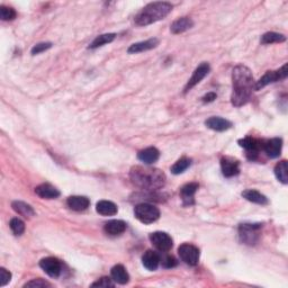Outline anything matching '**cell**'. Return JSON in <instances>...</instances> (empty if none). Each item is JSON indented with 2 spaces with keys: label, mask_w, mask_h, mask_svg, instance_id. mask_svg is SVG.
Returning <instances> with one entry per match:
<instances>
[{
  "label": "cell",
  "mask_w": 288,
  "mask_h": 288,
  "mask_svg": "<svg viewBox=\"0 0 288 288\" xmlns=\"http://www.w3.org/2000/svg\"><path fill=\"white\" fill-rule=\"evenodd\" d=\"M205 125L208 128H210V130L216 131V132H224L232 127V123L230 121L225 120V118H222V117H216V116L209 117L208 120L205 122Z\"/></svg>",
  "instance_id": "obj_15"
},
{
  "label": "cell",
  "mask_w": 288,
  "mask_h": 288,
  "mask_svg": "<svg viewBox=\"0 0 288 288\" xmlns=\"http://www.w3.org/2000/svg\"><path fill=\"white\" fill-rule=\"evenodd\" d=\"M262 227V224L257 223H245L239 226L240 240L248 246H254L259 240V233Z\"/></svg>",
  "instance_id": "obj_5"
},
{
  "label": "cell",
  "mask_w": 288,
  "mask_h": 288,
  "mask_svg": "<svg viewBox=\"0 0 288 288\" xmlns=\"http://www.w3.org/2000/svg\"><path fill=\"white\" fill-rule=\"evenodd\" d=\"M190 165H191V159L183 157L182 159H179V160L172 165L171 172L173 173V175H180V173L186 171L187 169L190 167Z\"/></svg>",
  "instance_id": "obj_29"
},
{
  "label": "cell",
  "mask_w": 288,
  "mask_h": 288,
  "mask_svg": "<svg viewBox=\"0 0 288 288\" xmlns=\"http://www.w3.org/2000/svg\"><path fill=\"white\" fill-rule=\"evenodd\" d=\"M104 230L107 234L116 236L124 233L126 230V223L121 220H112L107 222L104 226Z\"/></svg>",
  "instance_id": "obj_22"
},
{
  "label": "cell",
  "mask_w": 288,
  "mask_h": 288,
  "mask_svg": "<svg viewBox=\"0 0 288 288\" xmlns=\"http://www.w3.org/2000/svg\"><path fill=\"white\" fill-rule=\"evenodd\" d=\"M9 226L12 228L13 233L17 236L21 235L25 232V223L21 219H18V217H14V219H12L9 223Z\"/></svg>",
  "instance_id": "obj_31"
},
{
  "label": "cell",
  "mask_w": 288,
  "mask_h": 288,
  "mask_svg": "<svg viewBox=\"0 0 288 288\" xmlns=\"http://www.w3.org/2000/svg\"><path fill=\"white\" fill-rule=\"evenodd\" d=\"M115 38H116V34H114V33H108V34L99 35L94 41H92L91 44L89 45V49H97V47H101L103 45H105V44L113 42V41L115 40Z\"/></svg>",
  "instance_id": "obj_28"
},
{
  "label": "cell",
  "mask_w": 288,
  "mask_h": 288,
  "mask_svg": "<svg viewBox=\"0 0 288 288\" xmlns=\"http://www.w3.org/2000/svg\"><path fill=\"white\" fill-rule=\"evenodd\" d=\"M178 254L185 264L188 266H196L199 261V249L190 243H184L178 248Z\"/></svg>",
  "instance_id": "obj_7"
},
{
  "label": "cell",
  "mask_w": 288,
  "mask_h": 288,
  "mask_svg": "<svg viewBox=\"0 0 288 288\" xmlns=\"http://www.w3.org/2000/svg\"><path fill=\"white\" fill-rule=\"evenodd\" d=\"M110 275H112V279L114 282L120 284V285H125L130 282V275L127 274L126 269L123 265H116L114 266L110 270Z\"/></svg>",
  "instance_id": "obj_21"
},
{
  "label": "cell",
  "mask_w": 288,
  "mask_h": 288,
  "mask_svg": "<svg viewBox=\"0 0 288 288\" xmlns=\"http://www.w3.org/2000/svg\"><path fill=\"white\" fill-rule=\"evenodd\" d=\"M198 184L197 183H189L186 184L185 186L180 189V197L185 206H191L195 204L194 196L196 194L198 189Z\"/></svg>",
  "instance_id": "obj_13"
},
{
  "label": "cell",
  "mask_w": 288,
  "mask_h": 288,
  "mask_svg": "<svg viewBox=\"0 0 288 288\" xmlns=\"http://www.w3.org/2000/svg\"><path fill=\"white\" fill-rule=\"evenodd\" d=\"M240 146L243 147L247 152V158L249 160H256L259 156V152L261 149H264V144L260 141V140H257L254 138H250V136H247L245 139L239 140Z\"/></svg>",
  "instance_id": "obj_8"
},
{
  "label": "cell",
  "mask_w": 288,
  "mask_h": 288,
  "mask_svg": "<svg viewBox=\"0 0 288 288\" xmlns=\"http://www.w3.org/2000/svg\"><path fill=\"white\" fill-rule=\"evenodd\" d=\"M160 256L153 250H147L146 252H144L142 257L143 266L150 271L157 270L159 265H160Z\"/></svg>",
  "instance_id": "obj_16"
},
{
  "label": "cell",
  "mask_w": 288,
  "mask_h": 288,
  "mask_svg": "<svg viewBox=\"0 0 288 288\" xmlns=\"http://www.w3.org/2000/svg\"><path fill=\"white\" fill-rule=\"evenodd\" d=\"M287 77V63L284 64L282 68L277 71H267L261 78L256 81L254 83V90H260L262 88H265L268 84L272 82H277V81L286 79Z\"/></svg>",
  "instance_id": "obj_6"
},
{
  "label": "cell",
  "mask_w": 288,
  "mask_h": 288,
  "mask_svg": "<svg viewBox=\"0 0 288 288\" xmlns=\"http://www.w3.org/2000/svg\"><path fill=\"white\" fill-rule=\"evenodd\" d=\"M216 97H217V95L215 94V92H208V94L205 95L202 99L204 103H212V102L215 101Z\"/></svg>",
  "instance_id": "obj_38"
},
{
  "label": "cell",
  "mask_w": 288,
  "mask_h": 288,
  "mask_svg": "<svg viewBox=\"0 0 288 288\" xmlns=\"http://www.w3.org/2000/svg\"><path fill=\"white\" fill-rule=\"evenodd\" d=\"M159 157H160V152L157 147L150 146L146 147L142 151H140L138 153V159L140 161H142L143 164L145 165H152L154 162L159 160Z\"/></svg>",
  "instance_id": "obj_19"
},
{
  "label": "cell",
  "mask_w": 288,
  "mask_h": 288,
  "mask_svg": "<svg viewBox=\"0 0 288 288\" xmlns=\"http://www.w3.org/2000/svg\"><path fill=\"white\" fill-rule=\"evenodd\" d=\"M51 47H52V43H50V42H46V43H39V44H36V45L32 49V54H33V55L40 54V53L44 52V51H46V50L51 49Z\"/></svg>",
  "instance_id": "obj_35"
},
{
  "label": "cell",
  "mask_w": 288,
  "mask_h": 288,
  "mask_svg": "<svg viewBox=\"0 0 288 288\" xmlns=\"http://www.w3.org/2000/svg\"><path fill=\"white\" fill-rule=\"evenodd\" d=\"M130 178L132 183L143 190H158L165 185V172L157 168L142 167L135 165L130 171Z\"/></svg>",
  "instance_id": "obj_2"
},
{
  "label": "cell",
  "mask_w": 288,
  "mask_h": 288,
  "mask_svg": "<svg viewBox=\"0 0 288 288\" xmlns=\"http://www.w3.org/2000/svg\"><path fill=\"white\" fill-rule=\"evenodd\" d=\"M254 80L251 70L248 66L239 64L236 65L232 72V91L231 102L235 107H241L248 104L251 99V95L254 90Z\"/></svg>",
  "instance_id": "obj_1"
},
{
  "label": "cell",
  "mask_w": 288,
  "mask_h": 288,
  "mask_svg": "<svg viewBox=\"0 0 288 288\" xmlns=\"http://www.w3.org/2000/svg\"><path fill=\"white\" fill-rule=\"evenodd\" d=\"M35 194L43 199H55L60 196V191L50 184H42L35 188Z\"/></svg>",
  "instance_id": "obj_17"
},
{
  "label": "cell",
  "mask_w": 288,
  "mask_h": 288,
  "mask_svg": "<svg viewBox=\"0 0 288 288\" xmlns=\"http://www.w3.org/2000/svg\"><path fill=\"white\" fill-rule=\"evenodd\" d=\"M172 10V5L169 2H151L135 16V24L139 26H147L164 20Z\"/></svg>",
  "instance_id": "obj_3"
},
{
  "label": "cell",
  "mask_w": 288,
  "mask_h": 288,
  "mask_svg": "<svg viewBox=\"0 0 288 288\" xmlns=\"http://www.w3.org/2000/svg\"><path fill=\"white\" fill-rule=\"evenodd\" d=\"M24 287H33V288H35V287H41V288L51 287V284L45 282V280L39 278V279H33V280H31V282L26 283L24 285Z\"/></svg>",
  "instance_id": "obj_36"
},
{
  "label": "cell",
  "mask_w": 288,
  "mask_h": 288,
  "mask_svg": "<svg viewBox=\"0 0 288 288\" xmlns=\"http://www.w3.org/2000/svg\"><path fill=\"white\" fill-rule=\"evenodd\" d=\"M221 168H222L223 176L227 177V178H231V177L239 175L240 172L239 161L228 157H225L221 160Z\"/></svg>",
  "instance_id": "obj_12"
},
{
  "label": "cell",
  "mask_w": 288,
  "mask_h": 288,
  "mask_svg": "<svg viewBox=\"0 0 288 288\" xmlns=\"http://www.w3.org/2000/svg\"><path fill=\"white\" fill-rule=\"evenodd\" d=\"M285 41H286L285 35L279 34V33H275V32L266 33V34L262 35V38H261V43L262 44L282 43V42H285Z\"/></svg>",
  "instance_id": "obj_30"
},
{
  "label": "cell",
  "mask_w": 288,
  "mask_h": 288,
  "mask_svg": "<svg viewBox=\"0 0 288 288\" xmlns=\"http://www.w3.org/2000/svg\"><path fill=\"white\" fill-rule=\"evenodd\" d=\"M288 168H287V161L283 160L278 162L275 167V175L277 177V179L279 180L280 183H283L284 185H286L288 183Z\"/></svg>",
  "instance_id": "obj_27"
},
{
  "label": "cell",
  "mask_w": 288,
  "mask_h": 288,
  "mask_svg": "<svg viewBox=\"0 0 288 288\" xmlns=\"http://www.w3.org/2000/svg\"><path fill=\"white\" fill-rule=\"evenodd\" d=\"M194 26V21L189 17H182L178 18V20L173 21L171 24V33L173 34H180V33H184L190 29Z\"/></svg>",
  "instance_id": "obj_23"
},
{
  "label": "cell",
  "mask_w": 288,
  "mask_h": 288,
  "mask_svg": "<svg viewBox=\"0 0 288 288\" xmlns=\"http://www.w3.org/2000/svg\"><path fill=\"white\" fill-rule=\"evenodd\" d=\"M150 241L161 252H167L173 246L172 238L165 232H153V233L150 234Z\"/></svg>",
  "instance_id": "obj_9"
},
{
  "label": "cell",
  "mask_w": 288,
  "mask_h": 288,
  "mask_svg": "<svg viewBox=\"0 0 288 288\" xmlns=\"http://www.w3.org/2000/svg\"><path fill=\"white\" fill-rule=\"evenodd\" d=\"M134 215L140 222L144 224H151L159 220V217H160V210L152 204L141 203V204H138L135 206Z\"/></svg>",
  "instance_id": "obj_4"
},
{
  "label": "cell",
  "mask_w": 288,
  "mask_h": 288,
  "mask_svg": "<svg viewBox=\"0 0 288 288\" xmlns=\"http://www.w3.org/2000/svg\"><path fill=\"white\" fill-rule=\"evenodd\" d=\"M12 207L15 212L20 214V215L26 217V219H31L32 216L35 215V210L33 209L31 205L26 204V203L21 202V201H15L13 202Z\"/></svg>",
  "instance_id": "obj_26"
},
{
  "label": "cell",
  "mask_w": 288,
  "mask_h": 288,
  "mask_svg": "<svg viewBox=\"0 0 288 288\" xmlns=\"http://www.w3.org/2000/svg\"><path fill=\"white\" fill-rule=\"evenodd\" d=\"M92 287H114L115 286V284L113 283V279L108 278V277H102L101 279H98L97 282H95L94 284L91 285Z\"/></svg>",
  "instance_id": "obj_33"
},
{
  "label": "cell",
  "mask_w": 288,
  "mask_h": 288,
  "mask_svg": "<svg viewBox=\"0 0 288 288\" xmlns=\"http://www.w3.org/2000/svg\"><path fill=\"white\" fill-rule=\"evenodd\" d=\"M177 265H178V261H177L176 258L172 256H167L162 259V266H164L165 268H173L176 267Z\"/></svg>",
  "instance_id": "obj_37"
},
{
  "label": "cell",
  "mask_w": 288,
  "mask_h": 288,
  "mask_svg": "<svg viewBox=\"0 0 288 288\" xmlns=\"http://www.w3.org/2000/svg\"><path fill=\"white\" fill-rule=\"evenodd\" d=\"M283 140L279 138H274L264 143V150L267 153V156L271 159L278 158L282 153Z\"/></svg>",
  "instance_id": "obj_14"
},
{
  "label": "cell",
  "mask_w": 288,
  "mask_h": 288,
  "mask_svg": "<svg viewBox=\"0 0 288 288\" xmlns=\"http://www.w3.org/2000/svg\"><path fill=\"white\" fill-rule=\"evenodd\" d=\"M40 267L42 268L50 277H52V278H58V277L61 275V271H62L61 262L59 261L57 258H52V257L44 258V259L41 260Z\"/></svg>",
  "instance_id": "obj_10"
},
{
  "label": "cell",
  "mask_w": 288,
  "mask_h": 288,
  "mask_svg": "<svg viewBox=\"0 0 288 288\" xmlns=\"http://www.w3.org/2000/svg\"><path fill=\"white\" fill-rule=\"evenodd\" d=\"M66 205L76 212H82L89 207L90 201L84 196H70L66 199Z\"/></svg>",
  "instance_id": "obj_20"
},
{
  "label": "cell",
  "mask_w": 288,
  "mask_h": 288,
  "mask_svg": "<svg viewBox=\"0 0 288 288\" xmlns=\"http://www.w3.org/2000/svg\"><path fill=\"white\" fill-rule=\"evenodd\" d=\"M12 280V274L5 268H0V286L3 287Z\"/></svg>",
  "instance_id": "obj_34"
},
{
  "label": "cell",
  "mask_w": 288,
  "mask_h": 288,
  "mask_svg": "<svg viewBox=\"0 0 288 288\" xmlns=\"http://www.w3.org/2000/svg\"><path fill=\"white\" fill-rule=\"evenodd\" d=\"M158 44H159L158 39H150L146 41H142V42L132 44V45L128 47L127 52L130 54L144 52V51H149V50L154 49V47H157Z\"/></svg>",
  "instance_id": "obj_18"
},
{
  "label": "cell",
  "mask_w": 288,
  "mask_h": 288,
  "mask_svg": "<svg viewBox=\"0 0 288 288\" xmlns=\"http://www.w3.org/2000/svg\"><path fill=\"white\" fill-rule=\"evenodd\" d=\"M0 17L2 21H13L16 17V12L10 7L1 6L0 7Z\"/></svg>",
  "instance_id": "obj_32"
},
{
  "label": "cell",
  "mask_w": 288,
  "mask_h": 288,
  "mask_svg": "<svg viewBox=\"0 0 288 288\" xmlns=\"http://www.w3.org/2000/svg\"><path fill=\"white\" fill-rule=\"evenodd\" d=\"M96 210L98 214L104 216H113L117 214V206L113 202L101 201L96 205Z\"/></svg>",
  "instance_id": "obj_25"
},
{
  "label": "cell",
  "mask_w": 288,
  "mask_h": 288,
  "mask_svg": "<svg viewBox=\"0 0 288 288\" xmlns=\"http://www.w3.org/2000/svg\"><path fill=\"white\" fill-rule=\"evenodd\" d=\"M242 197L246 198L247 201L254 203V204H258V205H267L269 203L268 198L266 197L265 195H262L261 193H259V191L254 189L245 190L242 193Z\"/></svg>",
  "instance_id": "obj_24"
},
{
  "label": "cell",
  "mask_w": 288,
  "mask_h": 288,
  "mask_svg": "<svg viewBox=\"0 0 288 288\" xmlns=\"http://www.w3.org/2000/svg\"><path fill=\"white\" fill-rule=\"evenodd\" d=\"M209 72V65L208 63H206V62H204V63H202L201 65H198L196 70H195L193 76H191V78L188 80V82L186 84V87H185L184 89V92H188L189 91L191 88H194L195 86H196L197 83L201 82V81L205 78L206 76L208 75Z\"/></svg>",
  "instance_id": "obj_11"
}]
</instances>
